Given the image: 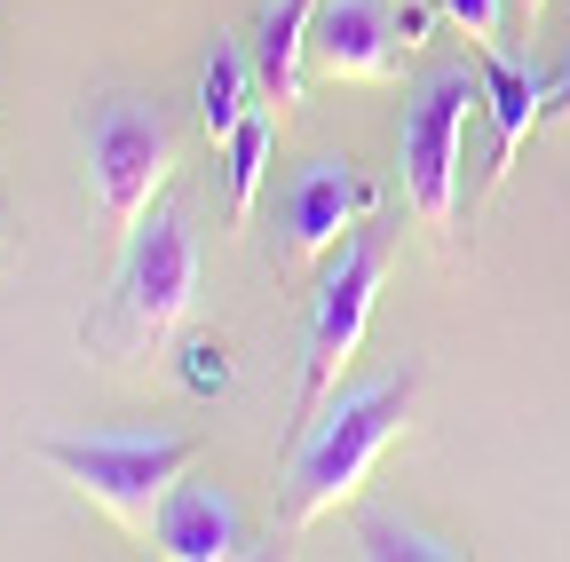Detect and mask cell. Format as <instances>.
I'll return each instance as SVG.
<instances>
[{"instance_id":"6da1fadb","label":"cell","mask_w":570,"mask_h":562,"mask_svg":"<svg viewBox=\"0 0 570 562\" xmlns=\"http://www.w3.org/2000/svg\"><path fill=\"white\" fill-rule=\"evenodd\" d=\"M412 396H420V373H381L365 388H341L325 396L309 420H302V436H294V460H285V531H309L325 523L333 507H348L356 491H365L373 460L404 436V420H412Z\"/></svg>"},{"instance_id":"7a4b0ae2","label":"cell","mask_w":570,"mask_h":562,"mask_svg":"<svg viewBox=\"0 0 570 562\" xmlns=\"http://www.w3.org/2000/svg\"><path fill=\"white\" fill-rule=\"evenodd\" d=\"M198 302V238H190V215L183 206H151L127 246H119V269L104 286V309L80 325V348L104 365H135V357H159V348L183 333Z\"/></svg>"},{"instance_id":"3957f363","label":"cell","mask_w":570,"mask_h":562,"mask_svg":"<svg viewBox=\"0 0 570 562\" xmlns=\"http://www.w3.org/2000/svg\"><path fill=\"white\" fill-rule=\"evenodd\" d=\"M40 460L80 491V500H96L119 531L151 539V515L198 467V444L190 436H48Z\"/></svg>"},{"instance_id":"277c9868","label":"cell","mask_w":570,"mask_h":562,"mask_svg":"<svg viewBox=\"0 0 570 562\" xmlns=\"http://www.w3.org/2000/svg\"><path fill=\"white\" fill-rule=\"evenodd\" d=\"M483 103V80H468V63L428 72L404 103L396 127V167H404V198L428 238H460V151H468V111Z\"/></svg>"},{"instance_id":"5b68a950","label":"cell","mask_w":570,"mask_h":562,"mask_svg":"<svg viewBox=\"0 0 570 562\" xmlns=\"http://www.w3.org/2000/svg\"><path fill=\"white\" fill-rule=\"evenodd\" d=\"M381 277H389V246H381L373 230H348V238L333 246V269L317 277L309 333H302V420L341 388V365L356 357V341H365V325H373Z\"/></svg>"},{"instance_id":"8992f818","label":"cell","mask_w":570,"mask_h":562,"mask_svg":"<svg viewBox=\"0 0 570 562\" xmlns=\"http://www.w3.org/2000/svg\"><path fill=\"white\" fill-rule=\"evenodd\" d=\"M88 175H96V198L119 230H135L142 215L159 206L167 175H175V135L159 111L142 103H104L96 127H88Z\"/></svg>"},{"instance_id":"52a82bcc","label":"cell","mask_w":570,"mask_h":562,"mask_svg":"<svg viewBox=\"0 0 570 562\" xmlns=\"http://www.w3.org/2000/svg\"><path fill=\"white\" fill-rule=\"evenodd\" d=\"M373 206H381V190L356 175L348 159H309V167L294 175V190H285V206H277V230H285L277 262L294 269V262L333 254L348 230H365V223H373Z\"/></svg>"},{"instance_id":"ba28073f","label":"cell","mask_w":570,"mask_h":562,"mask_svg":"<svg viewBox=\"0 0 570 562\" xmlns=\"http://www.w3.org/2000/svg\"><path fill=\"white\" fill-rule=\"evenodd\" d=\"M396 9L389 0H317V24H309V56L317 72L341 88H381L396 80Z\"/></svg>"},{"instance_id":"9c48e42d","label":"cell","mask_w":570,"mask_h":562,"mask_svg":"<svg viewBox=\"0 0 570 562\" xmlns=\"http://www.w3.org/2000/svg\"><path fill=\"white\" fill-rule=\"evenodd\" d=\"M151 546L175 554V562H230V554H246V515L223 483L183 475L151 515Z\"/></svg>"},{"instance_id":"30bf717a","label":"cell","mask_w":570,"mask_h":562,"mask_svg":"<svg viewBox=\"0 0 570 562\" xmlns=\"http://www.w3.org/2000/svg\"><path fill=\"white\" fill-rule=\"evenodd\" d=\"M483 111H491V167H483V175L508 183V167H515V151H523V135L547 119V80L531 72V63L483 48Z\"/></svg>"},{"instance_id":"8fae6325","label":"cell","mask_w":570,"mask_h":562,"mask_svg":"<svg viewBox=\"0 0 570 562\" xmlns=\"http://www.w3.org/2000/svg\"><path fill=\"white\" fill-rule=\"evenodd\" d=\"M309 24H317V0H269L262 24H254V72H262V96L277 111L302 103V56H309Z\"/></svg>"},{"instance_id":"7c38bea8","label":"cell","mask_w":570,"mask_h":562,"mask_svg":"<svg viewBox=\"0 0 570 562\" xmlns=\"http://www.w3.org/2000/svg\"><path fill=\"white\" fill-rule=\"evenodd\" d=\"M254 88H262V72H254V48H238V40H223L214 32V48H206V63H198V119H206V135L223 144V135L254 111Z\"/></svg>"},{"instance_id":"4fadbf2b","label":"cell","mask_w":570,"mask_h":562,"mask_svg":"<svg viewBox=\"0 0 570 562\" xmlns=\"http://www.w3.org/2000/svg\"><path fill=\"white\" fill-rule=\"evenodd\" d=\"M269 135H277V103H254L230 135H223V190H230V223H254V198L269 175Z\"/></svg>"},{"instance_id":"5bb4252c","label":"cell","mask_w":570,"mask_h":562,"mask_svg":"<svg viewBox=\"0 0 570 562\" xmlns=\"http://www.w3.org/2000/svg\"><path fill=\"white\" fill-rule=\"evenodd\" d=\"M348 554H365V562H452L460 546L452 539H436V531H420V523H404V515H356V546Z\"/></svg>"},{"instance_id":"9a60e30c","label":"cell","mask_w":570,"mask_h":562,"mask_svg":"<svg viewBox=\"0 0 570 562\" xmlns=\"http://www.w3.org/2000/svg\"><path fill=\"white\" fill-rule=\"evenodd\" d=\"M175 357H183V388L190 396H223L230 388V348L223 341H183Z\"/></svg>"},{"instance_id":"2e32d148","label":"cell","mask_w":570,"mask_h":562,"mask_svg":"<svg viewBox=\"0 0 570 562\" xmlns=\"http://www.w3.org/2000/svg\"><path fill=\"white\" fill-rule=\"evenodd\" d=\"M436 9L475 40V48H499V24H508V0H436Z\"/></svg>"},{"instance_id":"e0dca14e","label":"cell","mask_w":570,"mask_h":562,"mask_svg":"<svg viewBox=\"0 0 570 562\" xmlns=\"http://www.w3.org/2000/svg\"><path fill=\"white\" fill-rule=\"evenodd\" d=\"M436 17H444L436 0H396V40H404V48H420V40H428V24H436Z\"/></svg>"},{"instance_id":"ac0fdd59","label":"cell","mask_w":570,"mask_h":562,"mask_svg":"<svg viewBox=\"0 0 570 562\" xmlns=\"http://www.w3.org/2000/svg\"><path fill=\"white\" fill-rule=\"evenodd\" d=\"M547 119H570V63L547 80Z\"/></svg>"},{"instance_id":"d6986e66","label":"cell","mask_w":570,"mask_h":562,"mask_svg":"<svg viewBox=\"0 0 570 562\" xmlns=\"http://www.w3.org/2000/svg\"><path fill=\"white\" fill-rule=\"evenodd\" d=\"M539 9H547V0H515V17H523V24H539Z\"/></svg>"}]
</instances>
